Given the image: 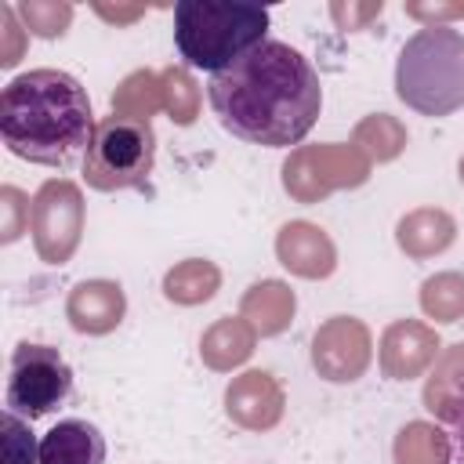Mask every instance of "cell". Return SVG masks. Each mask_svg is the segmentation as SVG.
Wrapping results in <instances>:
<instances>
[{"instance_id": "obj_1", "label": "cell", "mask_w": 464, "mask_h": 464, "mask_svg": "<svg viewBox=\"0 0 464 464\" xmlns=\"http://www.w3.org/2000/svg\"><path fill=\"white\" fill-rule=\"evenodd\" d=\"M207 98L232 138L265 149L304 141L323 109L319 72L283 40H265L228 69L214 72Z\"/></svg>"}, {"instance_id": "obj_2", "label": "cell", "mask_w": 464, "mask_h": 464, "mask_svg": "<svg viewBox=\"0 0 464 464\" xmlns=\"http://www.w3.org/2000/svg\"><path fill=\"white\" fill-rule=\"evenodd\" d=\"M94 127L83 83L62 69H29L0 94V138L18 160L69 167L87 152Z\"/></svg>"}, {"instance_id": "obj_3", "label": "cell", "mask_w": 464, "mask_h": 464, "mask_svg": "<svg viewBox=\"0 0 464 464\" xmlns=\"http://www.w3.org/2000/svg\"><path fill=\"white\" fill-rule=\"evenodd\" d=\"M395 94L420 116L464 109V33L453 25L417 29L395 62Z\"/></svg>"}, {"instance_id": "obj_4", "label": "cell", "mask_w": 464, "mask_h": 464, "mask_svg": "<svg viewBox=\"0 0 464 464\" xmlns=\"http://www.w3.org/2000/svg\"><path fill=\"white\" fill-rule=\"evenodd\" d=\"M268 11L257 4H214L181 0L174 7V47L192 69L210 76L239 62L246 51L265 44Z\"/></svg>"}, {"instance_id": "obj_5", "label": "cell", "mask_w": 464, "mask_h": 464, "mask_svg": "<svg viewBox=\"0 0 464 464\" xmlns=\"http://www.w3.org/2000/svg\"><path fill=\"white\" fill-rule=\"evenodd\" d=\"M156 167V130L145 120L105 116L83 152V181L98 192L138 188Z\"/></svg>"}, {"instance_id": "obj_6", "label": "cell", "mask_w": 464, "mask_h": 464, "mask_svg": "<svg viewBox=\"0 0 464 464\" xmlns=\"http://www.w3.org/2000/svg\"><path fill=\"white\" fill-rule=\"evenodd\" d=\"M76 392L72 366L62 359L58 348L51 344H33L22 341L11 352V373H7V410L36 420L54 410H62Z\"/></svg>"}, {"instance_id": "obj_7", "label": "cell", "mask_w": 464, "mask_h": 464, "mask_svg": "<svg viewBox=\"0 0 464 464\" xmlns=\"http://www.w3.org/2000/svg\"><path fill=\"white\" fill-rule=\"evenodd\" d=\"M370 160L348 141L326 145H301L283 163V188L297 203H315L337 188H355L370 178Z\"/></svg>"}, {"instance_id": "obj_8", "label": "cell", "mask_w": 464, "mask_h": 464, "mask_svg": "<svg viewBox=\"0 0 464 464\" xmlns=\"http://www.w3.org/2000/svg\"><path fill=\"white\" fill-rule=\"evenodd\" d=\"M33 246L40 261L65 265L83 236V196L69 178H51L33 196V218H29Z\"/></svg>"}, {"instance_id": "obj_9", "label": "cell", "mask_w": 464, "mask_h": 464, "mask_svg": "<svg viewBox=\"0 0 464 464\" xmlns=\"http://www.w3.org/2000/svg\"><path fill=\"white\" fill-rule=\"evenodd\" d=\"M370 359H373V337L370 326L355 315H334L312 337V366L323 381L352 384L366 373Z\"/></svg>"}, {"instance_id": "obj_10", "label": "cell", "mask_w": 464, "mask_h": 464, "mask_svg": "<svg viewBox=\"0 0 464 464\" xmlns=\"http://www.w3.org/2000/svg\"><path fill=\"white\" fill-rule=\"evenodd\" d=\"M439 348H442V341H439L435 326L417 323V319H395L381 334V348H377L381 373L388 381H413L439 359Z\"/></svg>"}, {"instance_id": "obj_11", "label": "cell", "mask_w": 464, "mask_h": 464, "mask_svg": "<svg viewBox=\"0 0 464 464\" xmlns=\"http://www.w3.org/2000/svg\"><path fill=\"white\" fill-rule=\"evenodd\" d=\"M286 395L268 370H246L225 388V413L246 431H268L283 420Z\"/></svg>"}, {"instance_id": "obj_12", "label": "cell", "mask_w": 464, "mask_h": 464, "mask_svg": "<svg viewBox=\"0 0 464 464\" xmlns=\"http://www.w3.org/2000/svg\"><path fill=\"white\" fill-rule=\"evenodd\" d=\"M65 315L76 334H87V337L112 334L127 315V294L112 279H83L69 290Z\"/></svg>"}, {"instance_id": "obj_13", "label": "cell", "mask_w": 464, "mask_h": 464, "mask_svg": "<svg viewBox=\"0 0 464 464\" xmlns=\"http://www.w3.org/2000/svg\"><path fill=\"white\" fill-rule=\"evenodd\" d=\"M276 257L286 272L301 279H326L337 268L334 239L312 221H286L276 236Z\"/></svg>"}, {"instance_id": "obj_14", "label": "cell", "mask_w": 464, "mask_h": 464, "mask_svg": "<svg viewBox=\"0 0 464 464\" xmlns=\"http://www.w3.org/2000/svg\"><path fill=\"white\" fill-rule=\"evenodd\" d=\"M40 464H105V435L80 417L58 420L40 439Z\"/></svg>"}, {"instance_id": "obj_15", "label": "cell", "mask_w": 464, "mask_h": 464, "mask_svg": "<svg viewBox=\"0 0 464 464\" xmlns=\"http://www.w3.org/2000/svg\"><path fill=\"white\" fill-rule=\"evenodd\" d=\"M457 239V221L439 210V207H420V210H410L399 228H395V243L406 257L413 261H424V257H435L442 254L450 243Z\"/></svg>"}, {"instance_id": "obj_16", "label": "cell", "mask_w": 464, "mask_h": 464, "mask_svg": "<svg viewBox=\"0 0 464 464\" xmlns=\"http://www.w3.org/2000/svg\"><path fill=\"white\" fill-rule=\"evenodd\" d=\"M294 308H297L294 290H290L286 283H279V279H261V283H254V286L243 294V301H239V315L254 326L257 337H276V334H283V330L290 326V319H294Z\"/></svg>"}, {"instance_id": "obj_17", "label": "cell", "mask_w": 464, "mask_h": 464, "mask_svg": "<svg viewBox=\"0 0 464 464\" xmlns=\"http://www.w3.org/2000/svg\"><path fill=\"white\" fill-rule=\"evenodd\" d=\"M424 410L446 424H453L464 413V341L450 344L439 355V362L424 384Z\"/></svg>"}, {"instance_id": "obj_18", "label": "cell", "mask_w": 464, "mask_h": 464, "mask_svg": "<svg viewBox=\"0 0 464 464\" xmlns=\"http://www.w3.org/2000/svg\"><path fill=\"white\" fill-rule=\"evenodd\" d=\"M254 341H257V334H254V326L243 315H225V319H218L199 337V359L210 370H221L225 373V370H232V366H239V362L250 359Z\"/></svg>"}, {"instance_id": "obj_19", "label": "cell", "mask_w": 464, "mask_h": 464, "mask_svg": "<svg viewBox=\"0 0 464 464\" xmlns=\"http://www.w3.org/2000/svg\"><path fill=\"white\" fill-rule=\"evenodd\" d=\"M218 286H221V272L214 261L203 257H185L163 276V297L174 304H203L218 294Z\"/></svg>"}, {"instance_id": "obj_20", "label": "cell", "mask_w": 464, "mask_h": 464, "mask_svg": "<svg viewBox=\"0 0 464 464\" xmlns=\"http://www.w3.org/2000/svg\"><path fill=\"white\" fill-rule=\"evenodd\" d=\"M450 431H442L431 420H410L399 428L392 457L395 464H450Z\"/></svg>"}, {"instance_id": "obj_21", "label": "cell", "mask_w": 464, "mask_h": 464, "mask_svg": "<svg viewBox=\"0 0 464 464\" xmlns=\"http://www.w3.org/2000/svg\"><path fill=\"white\" fill-rule=\"evenodd\" d=\"M163 109V80L160 72L138 69L130 76L120 80V87L112 91V112L116 116H130V120H145L156 116Z\"/></svg>"}, {"instance_id": "obj_22", "label": "cell", "mask_w": 464, "mask_h": 464, "mask_svg": "<svg viewBox=\"0 0 464 464\" xmlns=\"http://www.w3.org/2000/svg\"><path fill=\"white\" fill-rule=\"evenodd\" d=\"M352 145H355L370 163H388V160H395V156L406 149V127H402L395 116H388V112H373V116H366V120L355 127Z\"/></svg>"}, {"instance_id": "obj_23", "label": "cell", "mask_w": 464, "mask_h": 464, "mask_svg": "<svg viewBox=\"0 0 464 464\" xmlns=\"http://www.w3.org/2000/svg\"><path fill=\"white\" fill-rule=\"evenodd\" d=\"M420 308L435 323H457L464 315V276L439 272L420 283Z\"/></svg>"}, {"instance_id": "obj_24", "label": "cell", "mask_w": 464, "mask_h": 464, "mask_svg": "<svg viewBox=\"0 0 464 464\" xmlns=\"http://www.w3.org/2000/svg\"><path fill=\"white\" fill-rule=\"evenodd\" d=\"M14 14L18 22L25 25V33L33 36H44V40H54L69 29L72 22V4H58V0H22L14 4Z\"/></svg>"}, {"instance_id": "obj_25", "label": "cell", "mask_w": 464, "mask_h": 464, "mask_svg": "<svg viewBox=\"0 0 464 464\" xmlns=\"http://www.w3.org/2000/svg\"><path fill=\"white\" fill-rule=\"evenodd\" d=\"M160 80H163V109L170 112L174 123L188 127L196 120V112H199V87H196V80L185 69H178V65L163 69Z\"/></svg>"}, {"instance_id": "obj_26", "label": "cell", "mask_w": 464, "mask_h": 464, "mask_svg": "<svg viewBox=\"0 0 464 464\" xmlns=\"http://www.w3.org/2000/svg\"><path fill=\"white\" fill-rule=\"evenodd\" d=\"M4 464H40V442L29 431V420L4 413Z\"/></svg>"}, {"instance_id": "obj_27", "label": "cell", "mask_w": 464, "mask_h": 464, "mask_svg": "<svg viewBox=\"0 0 464 464\" xmlns=\"http://www.w3.org/2000/svg\"><path fill=\"white\" fill-rule=\"evenodd\" d=\"M29 218H33V199L22 188L4 185L0 188V239L14 243L29 228Z\"/></svg>"}, {"instance_id": "obj_28", "label": "cell", "mask_w": 464, "mask_h": 464, "mask_svg": "<svg viewBox=\"0 0 464 464\" xmlns=\"http://www.w3.org/2000/svg\"><path fill=\"white\" fill-rule=\"evenodd\" d=\"M384 11V4H330V18L341 25V29H366L377 14Z\"/></svg>"}, {"instance_id": "obj_29", "label": "cell", "mask_w": 464, "mask_h": 464, "mask_svg": "<svg viewBox=\"0 0 464 464\" xmlns=\"http://www.w3.org/2000/svg\"><path fill=\"white\" fill-rule=\"evenodd\" d=\"M0 22H4V36H7V47H4V54H0V65H4V69H11V65L22 58L18 36L25 33V25H18V14H14V7H11V4H4V7H0Z\"/></svg>"}, {"instance_id": "obj_30", "label": "cell", "mask_w": 464, "mask_h": 464, "mask_svg": "<svg viewBox=\"0 0 464 464\" xmlns=\"http://www.w3.org/2000/svg\"><path fill=\"white\" fill-rule=\"evenodd\" d=\"M406 14L428 25H446L453 18H464V4H406Z\"/></svg>"}, {"instance_id": "obj_31", "label": "cell", "mask_w": 464, "mask_h": 464, "mask_svg": "<svg viewBox=\"0 0 464 464\" xmlns=\"http://www.w3.org/2000/svg\"><path fill=\"white\" fill-rule=\"evenodd\" d=\"M450 446H453V453H450V464H464V413L450 424Z\"/></svg>"}, {"instance_id": "obj_32", "label": "cell", "mask_w": 464, "mask_h": 464, "mask_svg": "<svg viewBox=\"0 0 464 464\" xmlns=\"http://www.w3.org/2000/svg\"><path fill=\"white\" fill-rule=\"evenodd\" d=\"M94 11H98L102 18H109V22H134L138 14H145V7H138V4H134V7H105V4H98Z\"/></svg>"}, {"instance_id": "obj_33", "label": "cell", "mask_w": 464, "mask_h": 464, "mask_svg": "<svg viewBox=\"0 0 464 464\" xmlns=\"http://www.w3.org/2000/svg\"><path fill=\"white\" fill-rule=\"evenodd\" d=\"M457 174H460V185H464V156H460V163H457Z\"/></svg>"}]
</instances>
